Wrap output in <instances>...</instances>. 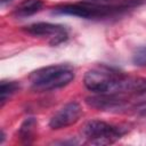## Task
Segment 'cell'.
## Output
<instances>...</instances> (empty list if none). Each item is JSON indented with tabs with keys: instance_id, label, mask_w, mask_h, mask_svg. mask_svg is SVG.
Instances as JSON below:
<instances>
[{
	"instance_id": "obj_1",
	"label": "cell",
	"mask_w": 146,
	"mask_h": 146,
	"mask_svg": "<svg viewBox=\"0 0 146 146\" xmlns=\"http://www.w3.org/2000/svg\"><path fill=\"white\" fill-rule=\"evenodd\" d=\"M86 88L95 94L146 95V79L128 75L114 67L98 65L89 70L83 79Z\"/></svg>"
},
{
	"instance_id": "obj_2",
	"label": "cell",
	"mask_w": 146,
	"mask_h": 146,
	"mask_svg": "<svg viewBox=\"0 0 146 146\" xmlns=\"http://www.w3.org/2000/svg\"><path fill=\"white\" fill-rule=\"evenodd\" d=\"M29 79L33 90L49 91L67 86L74 79V70L68 64H55L33 71Z\"/></svg>"
},
{
	"instance_id": "obj_3",
	"label": "cell",
	"mask_w": 146,
	"mask_h": 146,
	"mask_svg": "<svg viewBox=\"0 0 146 146\" xmlns=\"http://www.w3.org/2000/svg\"><path fill=\"white\" fill-rule=\"evenodd\" d=\"M82 132L89 144L107 145L120 139L125 130L119 125L110 124L100 120H91L86 123Z\"/></svg>"
},
{
	"instance_id": "obj_4",
	"label": "cell",
	"mask_w": 146,
	"mask_h": 146,
	"mask_svg": "<svg viewBox=\"0 0 146 146\" xmlns=\"http://www.w3.org/2000/svg\"><path fill=\"white\" fill-rule=\"evenodd\" d=\"M86 103L99 111L122 113L129 110H145L146 104L133 105L127 95L121 94H96L86 99Z\"/></svg>"
},
{
	"instance_id": "obj_5",
	"label": "cell",
	"mask_w": 146,
	"mask_h": 146,
	"mask_svg": "<svg viewBox=\"0 0 146 146\" xmlns=\"http://www.w3.org/2000/svg\"><path fill=\"white\" fill-rule=\"evenodd\" d=\"M55 14L60 15H70V16H76L81 18H103L108 17L117 14L116 11L108 9L106 7H102L88 1L82 0V2L79 3H70V5H63L54 10Z\"/></svg>"
},
{
	"instance_id": "obj_6",
	"label": "cell",
	"mask_w": 146,
	"mask_h": 146,
	"mask_svg": "<svg viewBox=\"0 0 146 146\" xmlns=\"http://www.w3.org/2000/svg\"><path fill=\"white\" fill-rule=\"evenodd\" d=\"M24 31L34 36L48 38L49 43L51 46H57L64 42L68 38V33L65 26L52 23H44V22L34 23L29 26H25Z\"/></svg>"
},
{
	"instance_id": "obj_7",
	"label": "cell",
	"mask_w": 146,
	"mask_h": 146,
	"mask_svg": "<svg viewBox=\"0 0 146 146\" xmlns=\"http://www.w3.org/2000/svg\"><path fill=\"white\" fill-rule=\"evenodd\" d=\"M82 116V108L79 103L71 102L58 110L50 119L49 127L54 130L63 129L76 123Z\"/></svg>"
},
{
	"instance_id": "obj_8",
	"label": "cell",
	"mask_w": 146,
	"mask_h": 146,
	"mask_svg": "<svg viewBox=\"0 0 146 146\" xmlns=\"http://www.w3.org/2000/svg\"><path fill=\"white\" fill-rule=\"evenodd\" d=\"M84 1L98 5L102 7H106L108 9L116 11L117 14L123 10L130 9L141 2V0H84Z\"/></svg>"
},
{
	"instance_id": "obj_9",
	"label": "cell",
	"mask_w": 146,
	"mask_h": 146,
	"mask_svg": "<svg viewBox=\"0 0 146 146\" xmlns=\"http://www.w3.org/2000/svg\"><path fill=\"white\" fill-rule=\"evenodd\" d=\"M43 7L42 0H24L14 10L13 15L15 17H27L39 13Z\"/></svg>"
},
{
	"instance_id": "obj_10",
	"label": "cell",
	"mask_w": 146,
	"mask_h": 146,
	"mask_svg": "<svg viewBox=\"0 0 146 146\" xmlns=\"http://www.w3.org/2000/svg\"><path fill=\"white\" fill-rule=\"evenodd\" d=\"M36 124L38 123H36V120L34 117H29L22 123L19 131H18V135H19V138L22 139L23 143L30 144L32 141V139L34 138V131H35Z\"/></svg>"
},
{
	"instance_id": "obj_11",
	"label": "cell",
	"mask_w": 146,
	"mask_h": 146,
	"mask_svg": "<svg viewBox=\"0 0 146 146\" xmlns=\"http://www.w3.org/2000/svg\"><path fill=\"white\" fill-rule=\"evenodd\" d=\"M19 89V83L17 81H1L0 84V106L2 107L5 103Z\"/></svg>"
},
{
	"instance_id": "obj_12",
	"label": "cell",
	"mask_w": 146,
	"mask_h": 146,
	"mask_svg": "<svg viewBox=\"0 0 146 146\" xmlns=\"http://www.w3.org/2000/svg\"><path fill=\"white\" fill-rule=\"evenodd\" d=\"M132 63L137 66H146V46H143L136 50L132 56Z\"/></svg>"
},
{
	"instance_id": "obj_13",
	"label": "cell",
	"mask_w": 146,
	"mask_h": 146,
	"mask_svg": "<svg viewBox=\"0 0 146 146\" xmlns=\"http://www.w3.org/2000/svg\"><path fill=\"white\" fill-rule=\"evenodd\" d=\"M13 0H1V5H6V3H9L11 2Z\"/></svg>"
}]
</instances>
